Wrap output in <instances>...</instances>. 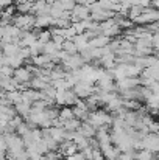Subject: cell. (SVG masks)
Instances as JSON below:
<instances>
[{"instance_id":"836d02e7","label":"cell","mask_w":159,"mask_h":160,"mask_svg":"<svg viewBox=\"0 0 159 160\" xmlns=\"http://www.w3.org/2000/svg\"><path fill=\"white\" fill-rule=\"evenodd\" d=\"M0 75H2V76H8V78H11V76L14 75V68L9 67V65H3V67H0Z\"/></svg>"},{"instance_id":"e575fe53","label":"cell","mask_w":159,"mask_h":160,"mask_svg":"<svg viewBox=\"0 0 159 160\" xmlns=\"http://www.w3.org/2000/svg\"><path fill=\"white\" fill-rule=\"evenodd\" d=\"M42 159L44 160H59V154H58L56 151H50V152H47L45 156H42Z\"/></svg>"},{"instance_id":"f1b7e54d","label":"cell","mask_w":159,"mask_h":160,"mask_svg":"<svg viewBox=\"0 0 159 160\" xmlns=\"http://www.w3.org/2000/svg\"><path fill=\"white\" fill-rule=\"evenodd\" d=\"M38 41H39L42 45H45L47 42H50V41H52V33H50V30H49V28H47V30H41L39 34H38Z\"/></svg>"},{"instance_id":"4fadbf2b","label":"cell","mask_w":159,"mask_h":160,"mask_svg":"<svg viewBox=\"0 0 159 160\" xmlns=\"http://www.w3.org/2000/svg\"><path fill=\"white\" fill-rule=\"evenodd\" d=\"M72 109H73V115H75V118H78L80 121H87V118H89V115H91V110H89L87 106H86V101L78 100L77 104L72 107Z\"/></svg>"},{"instance_id":"ba28073f","label":"cell","mask_w":159,"mask_h":160,"mask_svg":"<svg viewBox=\"0 0 159 160\" xmlns=\"http://www.w3.org/2000/svg\"><path fill=\"white\" fill-rule=\"evenodd\" d=\"M86 62H84V59L80 56V54H70L64 62H62V68L66 70V72H75V70H80L83 65H84Z\"/></svg>"},{"instance_id":"6da1fadb","label":"cell","mask_w":159,"mask_h":160,"mask_svg":"<svg viewBox=\"0 0 159 160\" xmlns=\"http://www.w3.org/2000/svg\"><path fill=\"white\" fill-rule=\"evenodd\" d=\"M112 115L106 110V109H97L94 112H91L87 123L92 124L95 129H102V128H108L109 124H112Z\"/></svg>"},{"instance_id":"d6a6232c","label":"cell","mask_w":159,"mask_h":160,"mask_svg":"<svg viewBox=\"0 0 159 160\" xmlns=\"http://www.w3.org/2000/svg\"><path fill=\"white\" fill-rule=\"evenodd\" d=\"M17 12V8H16V5H11V6H8V8H5L3 11H2V16H8V17H13L14 19V14Z\"/></svg>"},{"instance_id":"d4e9b609","label":"cell","mask_w":159,"mask_h":160,"mask_svg":"<svg viewBox=\"0 0 159 160\" xmlns=\"http://www.w3.org/2000/svg\"><path fill=\"white\" fill-rule=\"evenodd\" d=\"M50 84L45 81V79H42V78H33L31 81H30V89H34V90H39V92H42L44 89H47Z\"/></svg>"},{"instance_id":"3957f363","label":"cell","mask_w":159,"mask_h":160,"mask_svg":"<svg viewBox=\"0 0 159 160\" xmlns=\"http://www.w3.org/2000/svg\"><path fill=\"white\" fill-rule=\"evenodd\" d=\"M78 101V97L75 95V92L72 89H64V90H56V98L55 103L61 104V106H67V107H73Z\"/></svg>"},{"instance_id":"7c38bea8","label":"cell","mask_w":159,"mask_h":160,"mask_svg":"<svg viewBox=\"0 0 159 160\" xmlns=\"http://www.w3.org/2000/svg\"><path fill=\"white\" fill-rule=\"evenodd\" d=\"M95 140H97V145L100 149H103L106 146L112 145V138H111V132L108 131V128H102V129H97V134H95Z\"/></svg>"},{"instance_id":"1f68e13d","label":"cell","mask_w":159,"mask_h":160,"mask_svg":"<svg viewBox=\"0 0 159 160\" xmlns=\"http://www.w3.org/2000/svg\"><path fill=\"white\" fill-rule=\"evenodd\" d=\"M30 48V54H31V58H34V56H38V54H42L44 52V45L38 41V42H34L31 47H28Z\"/></svg>"},{"instance_id":"f546056e","label":"cell","mask_w":159,"mask_h":160,"mask_svg":"<svg viewBox=\"0 0 159 160\" xmlns=\"http://www.w3.org/2000/svg\"><path fill=\"white\" fill-rule=\"evenodd\" d=\"M61 50H64L66 53H69V54H77L78 53V48H77V45L73 44V41H64Z\"/></svg>"},{"instance_id":"52a82bcc","label":"cell","mask_w":159,"mask_h":160,"mask_svg":"<svg viewBox=\"0 0 159 160\" xmlns=\"http://www.w3.org/2000/svg\"><path fill=\"white\" fill-rule=\"evenodd\" d=\"M72 90L75 92L78 100H87V98H91L95 93V86L94 84H87L84 81H80V82H77L72 87Z\"/></svg>"},{"instance_id":"ee69618b","label":"cell","mask_w":159,"mask_h":160,"mask_svg":"<svg viewBox=\"0 0 159 160\" xmlns=\"http://www.w3.org/2000/svg\"><path fill=\"white\" fill-rule=\"evenodd\" d=\"M158 134H159V132H158Z\"/></svg>"},{"instance_id":"83f0119b","label":"cell","mask_w":159,"mask_h":160,"mask_svg":"<svg viewBox=\"0 0 159 160\" xmlns=\"http://www.w3.org/2000/svg\"><path fill=\"white\" fill-rule=\"evenodd\" d=\"M144 9H145V8H142V6L133 5V6H131V9L128 11V16H126V17H128V19H130L133 23H134V20H136V19H137V17H139V16L144 12Z\"/></svg>"},{"instance_id":"5bb4252c","label":"cell","mask_w":159,"mask_h":160,"mask_svg":"<svg viewBox=\"0 0 159 160\" xmlns=\"http://www.w3.org/2000/svg\"><path fill=\"white\" fill-rule=\"evenodd\" d=\"M39 100H42V93L39 90H34V89H25V90H22V101L24 103L33 106V103H36Z\"/></svg>"},{"instance_id":"4316f807","label":"cell","mask_w":159,"mask_h":160,"mask_svg":"<svg viewBox=\"0 0 159 160\" xmlns=\"http://www.w3.org/2000/svg\"><path fill=\"white\" fill-rule=\"evenodd\" d=\"M156 154L148 151V149H139L134 152V160H155Z\"/></svg>"},{"instance_id":"74e56055","label":"cell","mask_w":159,"mask_h":160,"mask_svg":"<svg viewBox=\"0 0 159 160\" xmlns=\"http://www.w3.org/2000/svg\"><path fill=\"white\" fill-rule=\"evenodd\" d=\"M77 2V5H81V6H86V8H91L97 0H75Z\"/></svg>"},{"instance_id":"8992f818","label":"cell","mask_w":159,"mask_h":160,"mask_svg":"<svg viewBox=\"0 0 159 160\" xmlns=\"http://www.w3.org/2000/svg\"><path fill=\"white\" fill-rule=\"evenodd\" d=\"M158 19H159V11L153 9V8H145L144 12L134 20V25L147 27V25H151V23L158 22Z\"/></svg>"},{"instance_id":"5b68a950","label":"cell","mask_w":159,"mask_h":160,"mask_svg":"<svg viewBox=\"0 0 159 160\" xmlns=\"http://www.w3.org/2000/svg\"><path fill=\"white\" fill-rule=\"evenodd\" d=\"M13 78L17 81V84H20L22 90H25V89H30V81L33 79V75H31L30 67H24L22 65V67H19V68L14 70Z\"/></svg>"},{"instance_id":"cb8c5ba5","label":"cell","mask_w":159,"mask_h":160,"mask_svg":"<svg viewBox=\"0 0 159 160\" xmlns=\"http://www.w3.org/2000/svg\"><path fill=\"white\" fill-rule=\"evenodd\" d=\"M6 58V56H5ZM25 64V59L22 58V56H19V54H16V56H9V58H6V65H9V67H13L14 70L16 68H19V67H22Z\"/></svg>"},{"instance_id":"8d00e7d4","label":"cell","mask_w":159,"mask_h":160,"mask_svg":"<svg viewBox=\"0 0 159 160\" xmlns=\"http://www.w3.org/2000/svg\"><path fill=\"white\" fill-rule=\"evenodd\" d=\"M151 44H153V50L159 52V31H158V33H153V39H151Z\"/></svg>"},{"instance_id":"7bdbcfd3","label":"cell","mask_w":159,"mask_h":160,"mask_svg":"<svg viewBox=\"0 0 159 160\" xmlns=\"http://www.w3.org/2000/svg\"><path fill=\"white\" fill-rule=\"evenodd\" d=\"M84 160H89V159H84Z\"/></svg>"},{"instance_id":"e0dca14e","label":"cell","mask_w":159,"mask_h":160,"mask_svg":"<svg viewBox=\"0 0 159 160\" xmlns=\"http://www.w3.org/2000/svg\"><path fill=\"white\" fill-rule=\"evenodd\" d=\"M102 152H103L105 160H120V156H122L120 149L117 146H114V145H109V146L103 148Z\"/></svg>"},{"instance_id":"b9f144b4","label":"cell","mask_w":159,"mask_h":160,"mask_svg":"<svg viewBox=\"0 0 159 160\" xmlns=\"http://www.w3.org/2000/svg\"><path fill=\"white\" fill-rule=\"evenodd\" d=\"M2 38H3V27H0V42H2Z\"/></svg>"},{"instance_id":"f35d334b","label":"cell","mask_w":159,"mask_h":160,"mask_svg":"<svg viewBox=\"0 0 159 160\" xmlns=\"http://www.w3.org/2000/svg\"><path fill=\"white\" fill-rule=\"evenodd\" d=\"M150 3H151V0H134V5L142 6V8H150Z\"/></svg>"},{"instance_id":"7402d4cb","label":"cell","mask_w":159,"mask_h":160,"mask_svg":"<svg viewBox=\"0 0 159 160\" xmlns=\"http://www.w3.org/2000/svg\"><path fill=\"white\" fill-rule=\"evenodd\" d=\"M31 62H33V65L44 68L47 64H50V62H53V61H52V58H50V56H47V54L42 53V54H38V56L31 58Z\"/></svg>"},{"instance_id":"ac0fdd59","label":"cell","mask_w":159,"mask_h":160,"mask_svg":"<svg viewBox=\"0 0 159 160\" xmlns=\"http://www.w3.org/2000/svg\"><path fill=\"white\" fill-rule=\"evenodd\" d=\"M0 47H2V54L6 56V58L19 54L20 48H22L19 44H13V42H11V44H0Z\"/></svg>"},{"instance_id":"603a6c76","label":"cell","mask_w":159,"mask_h":160,"mask_svg":"<svg viewBox=\"0 0 159 160\" xmlns=\"http://www.w3.org/2000/svg\"><path fill=\"white\" fill-rule=\"evenodd\" d=\"M81 123H83V121H80L78 118H72V120L62 123V128H64L67 132H78V129L81 128Z\"/></svg>"},{"instance_id":"8fae6325","label":"cell","mask_w":159,"mask_h":160,"mask_svg":"<svg viewBox=\"0 0 159 160\" xmlns=\"http://www.w3.org/2000/svg\"><path fill=\"white\" fill-rule=\"evenodd\" d=\"M140 86V79L139 78H123L115 81V87H117V93L122 90H131Z\"/></svg>"},{"instance_id":"30bf717a","label":"cell","mask_w":159,"mask_h":160,"mask_svg":"<svg viewBox=\"0 0 159 160\" xmlns=\"http://www.w3.org/2000/svg\"><path fill=\"white\" fill-rule=\"evenodd\" d=\"M91 17V9L86 8V6H81V5H75V8L70 11V22L75 23V22H80V20H86Z\"/></svg>"},{"instance_id":"277c9868","label":"cell","mask_w":159,"mask_h":160,"mask_svg":"<svg viewBox=\"0 0 159 160\" xmlns=\"http://www.w3.org/2000/svg\"><path fill=\"white\" fill-rule=\"evenodd\" d=\"M34 20H36V16H33L31 12L30 14H17L13 19V25H16L22 31H30L34 28Z\"/></svg>"},{"instance_id":"4dcf8cb0","label":"cell","mask_w":159,"mask_h":160,"mask_svg":"<svg viewBox=\"0 0 159 160\" xmlns=\"http://www.w3.org/2000/svg\"><path fill=\"white\" fill-rule=\"evenodd\" d=\"M120 33H122V28L119 27V23H115L114 27H111L109 30H106L103 34H105V36H108L109 39H112V38H117V36H119Z\"/></svg>"},{"instance_id":"484cf974","label":"cell","mask_w":159,"mask_h":160,"mask_svg":"<svg viewBox=\"0 0 159 160\" xmlns=\"http://www.w3.org/2000/svg\"><path fill=\"white\" fill-rule=\"evenodd\" d=\"M72 118H75V115H73V109L72 107H62L61 110H59V115H58V120L61 121V123H66V121H69V120H72Z\"/></svg>"},{"instance_id":"ab89813d","label":"cell","mask_w":159,"mask_h":160,"mask_svg":"<svg viewBox=\"0 0 159 160\" xmlns=\"http://www.w3.org/2000/svg\"><path fill=\"white\" fill-rule=\"evenodd\" d=\"M11 5H14L13 0H0V11H3L5 8H8V6H11Z\"/></svg>"},{"instance_id":"ffe728a7","label":"cell","mask_w":159,"mask_h":160,"mask_svg":"<svg viewBox=\"0 0 159 160\" xmlns=\"http://www.w3.org/2000/svg\"><path fill=\"white\" fill-rule=\"evenodd\" d=\"M14 109H16V113H17L19 117H22V118H28L30 113H31V104H27V103H24V101L14 104Z\"/></svg>"},{"instance_id":"2e32d148","label":"cell","mask_w":159,"mask_h":160,"mask_svg":"<svg viewBox=\"0 0 159 160\" xmlns=\"http://www.w3.org/2000/svg\"><path fill=\"white\" fill-rule=\"evenodd\" d=\"M111 41H112V39H109L105 34H97L95 38H92V39L89 41V47H91V48H105V47L109 45Z\"/></svg>"},{"instance_id":"44dd1931","label":"cell","mask_w":159,"mask_h":160,"mask_svg":"<svg viewBox=\"0 0 159 160\" xmlns=\"http://www.w3.org/2000/svg\"><path fill=\"white\" fill-rule=\"evenodd\" d=\"M72 41H73V44L77 45L78 52H81V50H84V48L89 47V39H87V36H86L84 33H83V34H77Z\"/></svg>"},{"instance_id":"9c48e42d","label":"cell","mask_w":159,"mask_h":160,"mask_svg":"<svg viewBox=\"0 0 159 160\" xmlns=\"http://www.w3.org/2000/svg\"><path fill=\"white\" fill-rule=\"evenodd\" d=\"M142 148L148 149L155 154H159V134L148 132L144 138H142Z\"/></svg>"},{"instance_id":"7a4b0ae2","label":"cell","mask_w":159,"mask_h":160,"mask_svg":"<svg viewBox=\"0 0 159 160\" xmlns=\"http://www.w3.org/2000/svg\"><path fill=\"white\" fill-rule=\"evenodd\" d=\"M5 137V143H6V152L8 154H13V156H17L20 152L25 151V145H24V140L20 135H17L16 132H11V134H6L3 135Z\"/></svg>"},{"instance_id":"60d3db41","label":"cell","mask_w":159,"mask_h":160,"mask_svg":"<svg viewBox=\"0 0 159 160\" xmlns=\"http://www.w3.org/2000/svg\"><path fill=\"white\" fill-rule=\"evenodd\" d=\"M150 8H153V9L159 11V0H151V3H150Z\"/></svg>"},{"instance_id":"d590c367","label":"cell","mask_w":159,"mask_h":160,"mask_svg":"<svg viewBox=\"0 0 159 160\" xmlns=\"http://www.w3.org/2000/svg\"><path fill=\"white\" fill-rule=\"evenodd\" d=\"M92 160H105L103 152H102V149H100V148H97V149H94V151H92Z\"/></svg>"},{"instance_id":"9a60e30c","label":"cell","mask_w":159,"mask_h":160,"mask_svg":"<svg viewBox=\"0 0 159 160\" xmlns=\"http://www.w3.org/2000/svg\"><path fill=\"white\" fill-rule=\"evenodd\" d=\"M53 22H55V19H53L50 14H42V16H36V20H34V28H38V30H47L49 27L52 28L53 27Z\"/></svg>"},{"instance_id":"d6986e66","label":"cell","mask_w":159,"mask_h":160,"mask_svg":"<svg viewBox=\"0 0 159 160\" xmlns=\"http://www.w3.org/2000/svg\"><path fill=\"white\" fill-rule=\"evenodd\" d=\"M78 132H80L83 137H86V138H94L95 134H97V129H95L92 124H89L87 121H83V123H81V128L78 129Z\"/></svg>"}]
</instances>
